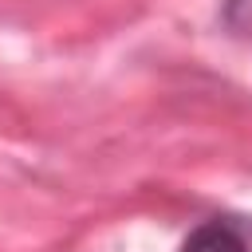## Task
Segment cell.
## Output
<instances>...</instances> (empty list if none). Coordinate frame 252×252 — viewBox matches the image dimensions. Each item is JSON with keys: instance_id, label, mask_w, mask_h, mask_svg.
Segmentation results:
<instances>
[{"instance_id": "cell-1", "label": "cell", "mask_w": 252, "mask_h": 252, "mask_svg": "<svg viewBox=\"0 0 252 252\" xmlns=\"http://www.w3.org/2000/svg\"><path fill=\"white\" fill-rule=\"evenodd\" d=\"M181 252H248V240L240 236L236 224L217 217V220H201L181 240Z\"/></svg>"}, {"instance_id": "cell-2", "label": "cell", "mask_w": 252, "mask_h": 252, "mask_svg": "<svg viewBox=\"0 0 252 252\" xmlns=\"http://www.w3.org/2000/svg\"><path fill=\"white\" fill-rule=\"evenodd\" d=\"M220 16H224L228 32L252 39V0H224V12H220Z\"/></svg>"}]
</instances>
